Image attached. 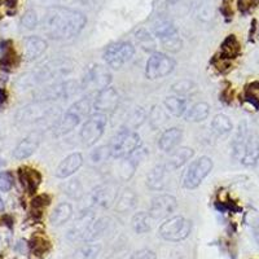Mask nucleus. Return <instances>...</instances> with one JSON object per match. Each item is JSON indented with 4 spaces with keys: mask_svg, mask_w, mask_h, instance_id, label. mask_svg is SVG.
<instances>
[{
    "mask_svg": "<svg viewBox=\"0 0 259 259\" xmlns=\"http://www.w3.org/2000/svg\"><path fill=\"white\" fill-rule=\"evenodd\" d=\"M85 24L87 17L82 12L61 6L50 7L41 21L43 31L53 40H69L79 35Z\"/></svg>",
    "mask_w": 259,
    "mask_h": 259,
    "instance_id": "1",
    "label": "nucleus"
},
{
    "mask_svg": "<svg viewBox=\"0 0 259 259\" xmlns=\"http://www.w3.org/2000/svg\"><path fill=\"white\" fill-rule=\"evenodd\" d=\"M75 64L71 59H56L45 62L36 70L24 74L17 80V87L22 90L31 89L34 85L50 82L56 78L66 77L73 73Z\"/></svg>",
    "mask_w": 259,
    "mask_h": 259,
    "instance_id": "2",
    "label": "nucleus"
},
{
    "mask_svg": "<svg viewBox=\"0 0 259 259\" xmlns=\"http://www.w3.org/2000/svg\"><path fill=\"white\" fill-rule=\"evenodd\" d=\"M233 158L241 162V165L254 166L259 161V139L254 131L247 127L246 122L239 124L237 133L232 143Z\"/></svg>",
    "mask_w": 259,
    "mask_h": 259,
    "instance_id": "3",
    "label": "nucleus"
},
{
    "mask_svg": "<svg viewBox=\"0 0 259 259\" xmlns=\"http://www.w3.org/2000/svg\"><path fill=\"white\" fill-rule=\"evenodd\" d=\"M61 118L60 108L53 106L48 101H34L31 104L22 106L16 114L17 122L22 124L45 123L47 122L50 126H56Z\"/></svg>",
    "mask_w": 259,
    "mask_h": 259,
    "instance_id": "4",
    "label": "nucleus"
},
{
    "mask_svg": "<svg viewBox=\"0 0 259 259\" xmlns=\"http://www.w3.org/2000/svg\"><path fill=\"white\" fill-rule=\"evenodd\" d=\"M91 100L90 97H83L80 100L75 101L73 105L69 108L64 115H61L60 121L56 126L53 127V133L56 136H64L70 134L73 130L77 128L83 119H87L91 112Z\"/></svg>",
    "mask_w": 259,
    "mask_h": 259,
    "instance_id": "5",
    "label": "nucleus"
},
{
    "mask_svg": "<svg viewBox=\"0 0 259 259\" xmlns=\"http://www.w3.org/2000/svg\"><path fill=\"white\" fill-rule=\"evenodd\" d=\"M142 145L140 135L135 130L121 127L117 133L113 135L109 143L110 157L115 159L127 158L134 150L138 149Z\"/></svg>",
    "mask_w": 259,
    "mask_h": 259,
    "instance_id": "6",
    "label": "nucleus"
},
{
    "mask_svg": "<svg viewBox=\"0 0 259 259\" xmlns=\"http://www.w3.org/2000/svg\"><path fill=\"white\" fill-rule=\"evenodd\" d=\"M214 167V162L210 157L201 156L189 163L183 175V187L186 189H196L210 175Z\"/></svg>",
    "mask_w": 259,
    "mask_h": 259,
    "instance_id": "7",
    "label": "nucleus"
},
{
    "mask_svg": "<svg viewBox=\"0 0 259 259\" xmlns=\"http://www.w3.org/2000/svg\"><path fill=\"white\" fill-rule=\"evenodd\" d=\"M192 232V222L186 219L184 217L175 215L166 219L163 223L159 226L158 233L162 239L166 241L179 242L186 240Z\"/></svg>",
    "mask_w": 259,
    "mask_h": 259,
    "instance_id": "8",
    "label": "nucleus"
},
{
    "mask_svg": "<svg viewBox=\"0 0 259 259\" xmlns=\"http://www.w3.org/2000/svg\"><path fill=\"white\" fill-rule=\"evenodd\" d=\"M82 90V84L75 80H65L57 82L53 84H48L43 89H39L35 92V97L38 101H51L57 99H70L71 96L77 95L78 91Z\"/></svg>",
    "mask_w": 259,
    "mask_h": 259,
    "instance_id": "9",
    "label": "nucleus"
},
{
    "mask_svg": "<svg viewBox=\"0 0 259 259\" xmlns=\"http://www.w3.org/2000/svg\"><path fill=\"white\" fill-rule=\"evenodd\" d=\"M108 124V117L104 113H94L83 123L80 130V140L85 147H94L104 135Z\"/></svg>",
    "mask_w": 259,
    "mask_h": 259,
    "instance_id": "10",
    "label": "nucleus"
},
{
    "mask_svg": "<svg viewBox=\"0 0 259 259\" xmlns=\"http://www.w3.org/2000/svg\"><path fill=\"white\" fill-rule=\"evenodd\" d=\"M135 55V47L130 41H117L108 46L104 52V60L109 68L119 70L133 60Z\"/></svg>",
    "mask_w": 259,
    "mask_h": 259,
    "instance_id": "11",
    "label": "nucleus"
},
{
    "mask_svg": "<svg viewBox=\"0 0 259 259\" xmlns=\"http://www.w3.org/2000/svg\"><path fill=\"white\" fill-rule=\"evenodd\" d=\"M175 60L165 53L154 52L150 55L145 65V77L150 80L161 79L170 75L175 69Z\"/></svg>",
    "mask_w": 259,
    "mask_h": 259,
    "instance_id": "12",
    "label": "nucleus"
},
{
    "mask_svg": "<svg viewBox=\"0 0 259 259\" xmlns=\"http://www.w3.org/2000/svg\"><path fill=\"white\" fill-rule=\"evenodd\" d=\"M119 193V188L113 182H105L94 188L90 196L91 206L95 209H109L115 203Z\"/></svg>",
    "mask_w": 259,
    "mask_h": 259,
    "instance_id": "13",
    "label": "nucleus"
},
{
    "mask_svg": "<svg viewBox=\"0 0 259 259\" xmlns=\"http://www.w3.org/2000/svg\"><path fill=\"white\" fill-rule=\"evenodd\" d=\"M112 83V73L104 65H94L82 80V90L100 92Z\"/></svg>",
    "mask_w": 259,
    "mask_h": 259,
    "instance_id": "14",
    "label": "nucleus"
},
{
    "mask_svg": "<svg viewBox=\"0 0 259 259\" xmlns=\"http://www.w3.org/2000/svg\"><path fill=\"white\" fill-rule=\"evenodd\" d=\"M178 209V201L172 194H158L152 198L149 206V215L153 219L170 218Z\"/></svg>",
    "mask_w": 259,
    "mask_h": 259,
    "instance_id": "15",
    "label": "nucleus"
},
{
    "mask_svg": "<svg viewBox=\"0 0 259 259\" xmlns=\"http://www.w3.org/2000/svg\"><path fill=\"white\" fill-rule=\"evenodd\" d=\"M96 221L95 212L92 209H85L78 215V218L74 222L73 227L68 232V240L69 241H78V240H84L85 235L91 228L92 223Z\"/></svg>",
    "mask_w": 259,
    "mask_h": 259,
    "instance_id": "16",
    "label": "nucleus"
},
{
    "mask_svg": "<svg viewBox=\"0 0 259 259\" xmlns=\"http://www.w3.org/2000/svg\"><path fill=\"white\" fill-rule=\"evenodd\" d=\"M118 103H119V94L114 87H106L97 92L94 100V108L99 113H113L117 109Z\"/></svg>",
    "mask_w": 259,
    "mask_h": 259,
    "instance_id": "17",
    "label": "nucleus"
},
{
    "mask_svg": "<svg viewBox=\"0 0 259 259\" xmlns=\"http://www.w3.org/2000/svg\"><path fill=\"white\" fill-rule=\"evenodd\" d=\"M41 140V134L40 133H31L29 136L22 139L16 148L13 149V157L18 161L26 159L31 157L32 154L35 153V150L39 148Z\"/></svg>",
    "mask_w": 259,
    "mask_h": 259,
    "instance_id": "18",
    "label": "nucleus"
},
{
    "mask_svg": "<svg viewBox=\"0 0 259 259\" xmlns=\"http://www.w3.org/2000/svg\"><path fill=\"white\" fill-rule=\"evenodd\" d=\"M82 153L75 152V153H71L69 154L68 157H65V158L60 162V165L57 166L55 175H56V178H59V179H68L71 175L75 174V172L82 167Z\"/></svg>",
    "mask_w": 259,
    "mask_h": 259,
    "instance_id": "19",
    "label": "nucleus"
},
{
    "mask_svg": "<svg viewBox=\"0 0 259 259\" xmlns=\"http://www.w3.org/2000/svg\"><path fill=\"white\" fill-rule=\"evenodd\" d=\"M48 45L47 41L40 36L31 35L24 39L22 43V51H24V57L26 61H34L46 52Z\"/></svg>",
    "mask_w": 259,
    "mask_h": 259,
    "instance_id": "20",
    "label": "nucleus"
},
{
    "mask_svg": "<svg viewBox=\"0 0 259 259\" xmlns=\"http://www.w3.org/2000/svg\"><path fill=\"white\" fill-rule=\"evenodd\" d=\"M168 167L165 165H156L147 175V186L152 191H163L167 184Z\"/></svg>",
    "mask_w": 259,
    "mask_h": 259,
    "instance_id": "21",
    "label": "nucleus"
},
{
    "mask_svg": "<svg viewBox=\"0 0 259 259\" xmlns=\"http://www.w3.org/2000/svg\"><path fill=\"white\" fill-rule=\"evenodd\" d=\"M18 178L24 189L29 194L35 193L41 183V174L31 167H21L18 170Z\"/></svg>",
    "mask_w": 259,
    "mask_h": 259,
    "instance_id": "22",
    "label": "nucleus"
},
{
    "mask_svg": "<svg viewBox=\"0 0 259 259\" xmlns=\"http://www.w3.org/2000/svg\"><path fill=\"white\" fill-rule=\"evenodd\" d=\"M183 139V130L179 127H171V128L166 130L162 133V135L158 139V148L165 152V153H170L178 145L180 144Z\"/></svg>",
    "mask_w": 259,
    "mask_h": 259,
    "instance_id": "23",
    "label": "nucleus"
},
{
    "mask_svg": "<svg viewBox=\"0 0 259 259\" xmlns=\"http://www.w3.org/2000/svg\"><path fill=\"white\" fill-rule=\"evenodd\" d=\"M0 51H2V56H0V69L4 71H11L15 68H17L18 64H20V57H18L15 48H13L12 41H2Z\"/></svg>",
    "mask_w": 259,
    "mask_h": 259,
    "instance_id": "24",
    "label": "nucleus"
},
{
    "mask_svg": "<svg viewBox=\"0 0 259 259\" xmlns=\"http://www.w3.org/2000/svg\"><path fill=\"white\" fill-rule=\"evenodd\" d=\"M136 203H138V196L131 188H122L119 189L118 197L115 200V210L118 212H130L131 210L135 209Z\"/></svg>",
    "mask_w": 259,
    "mask_h": 259,
    "instance_id": "25",
    "label": "nucleus"
},
{
    "mask_svg": "<svg viewBox=\"0 0 259 259\" xmlns=\"http://www.w3.org/2000/svg\"><path fill=\"white\" fill-rule=\"evenodd\" d=\"M194 156V150L189 147H180L171 153L170 158L166 162V166L168 170H178V168L183 167V166L188 163Z\"/></svg>",
    "mask_w": 259,
    "mask_h": 259,
    "instance_id": "26",
    "label": "nucleus"
},
{
    "mask_svg": "<svg viewBox=\"0 0 259 259\" xmlns=\"http://www.w3.org/2000/svg\"><path fill=\"white\" fill-rule=\"evenodd\" d=\"M219 55L226 59L235 60L241 55V45H240L239 39L235 34H230L227 35L226 39L222 41L221 50H219Z\"/></svg>",
    "mask_w": 259,
    "mask_h": 259,
    "instance_id": "27",
    "label": "nucleus"
},
{
    "mask_svg": "<svg viewBox=\"0 0 259 259\" xmlns=\"http://www.w3.org/2000/svg\"><path fill=\"white\" fill-rule=\"evenodd\" d=\"M73 215V206L69 202H60L56 207L52 210L50 215V223L53 227L64 226L66 222L70 221Z\"/></svg>",
    "mask_w": 259,
    "mask_h": 259,
    "instance_id": "28",
    "label": "nucleus"
},
{
    "mask_svg": "<svg viewBox=\"0 0 259 259\" xmlns=\"http://www.w3.org/2000/svg\"><path fill=\"white\" fill-rule=\"evenodd\" d=\"M112 223L113 222L109 217H103V218L96 219V221L92 223L91 228H90V231L87 232V235H85V237L83 241H85V242L95 241V240L103 237V236L110 230Z\"/></svg>",
    "mask_w": 259,
    "mask_h": 259,
    "instance_id": "29",
    "label": "nucleus"
},
{
    "mask_svg": "<svg viewBox=\"0 0 259 259\" xmlns=\"http://www.w3.org/2000/svg\"><path fill=\"white\" fill-rule=\"evenodd\" d=\"M210 114V105L205 101H200L192 105L184 114L187 122H193V123H200V122L206 121Z\"/></svg>",
    "mask_w": 259,
    "mask_h": 259,
    "instance_id": "30",
    "label": "nucleus"
},
{
    "mask_svg": "<svg viewBox=\"0 0 259 259\" xmlns=\"http://www.w3.org/2000/svg\"><path fill=\"white\" fill-rule=\"evenodd\" d=\"M153 32L156 38H158L159 40L179 34L177 26L168 18H159V20H157L153 25Z\"/></svg>",
    "mask_w": 259,
    "mask_h": 259,
    "instance_id": "31",
    "label": "nucleus"
},
{
    "mask_svg": "<svg viewBox=\"0 0 259 259\" xmlns=\"http://www.w3.org/2000/svg\"><path fill=\"white\" fill-rule=\"evenodd\" d=\"M168 121V112L161 105H153L148 114V122L152 130H159Z\"/></svg>",
    "mask_w": 259,
    "mask_h": 259,
    "instance_id": "32",
    "label": "nucleus"
},
{
    "mask_svg": "<svg viewBox=\"0 0 259 259\" xmlns=\"http://www.w3.org/2000/svg\"><path fill=\"white\" fill-rule=\"evenodd\" d=\"M152 217L149 215V212L145 211H138L134 214L133 219H131V224H133V228L136 233L139 235H143V233H147L152 230Z\"/></svg>",
    "mask_w": 259,
    "mask_h": 259,
    "instance_id": "33",
    "label": "nucleus"
},
{
    "mask_svg": "<svg viewBox=\"0 0 259 259\" xmlns=\"http://www.w3.org/2000/svg\"><path fill=\"white\" fill-rule=\"evenodd\" d=\"M165 108L168 112V114L174 115V117L179 118L182 115L186 114L187 109V100L182 99L179 96H170L165 100Z\"/></svg>",
    "mask_w": 259,
    "mask_h": 259,
    "instance_id": "34",
    "label": "nucleus"
},
{
    "mask_svg": "<svg viewBox=\"0 0 259 259\" xmlns=\"http://www.w3.org/2000/svg\"><path fill=\"white\" fill-rule=\"evenodd\" d=\"M211 128L218 136H226L232 131L233 124L226 114H217L211 121Z\"/></svg>",
    "mask_w": 259,
    "mask_h": 259,
    "instance_id": "35",
    "label": "nucleus"
},
{
    "mask_svg": "<svg viewBox=\"0 0 259 259\" xmlns=\"http://www.w3.org/2000/svg\"><path fill=\"white\" fill-rule=\"evenodd\" d=\"M29 246L32 254L36 256H45L51 250V242L46 239L45 236L41 235L32 236Z\"/></svg>",
    "mask_w": 259,
    "mask_h": 259,
    "instance_id": "36",
    "label": "nucleus"
},
{
    "mask_svg": "<svg viewBox=\"0 0 259 259\" xmlns=\"http://www.w3.org/2000/svg\"><path fill=\"white\" fill-rule=\"evenodd\" d=\"M145 119H147V112L143 108H136V109H134L133 112L130 113L128 117L126 118V122H124V124L122 127L136 130L144 123Z\"/></svg>",
    "mask_w": 259,
    "mask_h": 259,
    "instance_id": "37",
    "label": "nucleus"
},
{
    "mask_svg": "<svg viewBox=\"0 0 259 259\" xmlns=\"http://www.w3.org/2000/svg\"><path fill=\"white\" fill-rule=\"evenodd\" d=\"M135 38L138 40L139 46L147 52H153L156 50V40H154V38L148 30L139 29L135 32Z\"/></svg>",
    "mask_w": 259,
    "mask_h": 259,
    "instance_id": "38",
    "label": "nucleus"
},
{
    "mask_svg": "<svg viewBox=\"0 0 259 259\" xmlns=\"http://www.w3.org/2000/svg\"><path fill=\"white\" fill-rule=\"evenodd\" d=\"M64 193L71 198V200H80L83 197V184L79 179H70L65 183Z\"/></svg>",
    "mask_w": 259,
    "mask_h": 259,
    "instance_id": "39",
    "label": "nucleus"
},
{
    "mask_svg": "<svg viewBox=\"0 0 259 259\" xmlns=\"http://www.w3.org/2000/svg\"><path fill=\"white\" fill-rule=\"evenodd\" d=\"M100 250L101 246L99 244H85L74 253V259H96Z\"/></svg>",
    "mask_w": 259,
    "mask_h": 259,
    "instance_id": "40",
    "label": "nucleus"
},
{
    "mask_svg": "<svg viewBox=\"0 0 259 259\" xmlns=\"http://www.w3.org/2000/svg\"><path fill=\"white\" fill-rule=\"evenodd\" d=\"M109 157V145H101V147H97L96 149H94L91 153H90V163L95 166L101 165V163H104Z\"/></svg>",
    "mask_w": 259,
    "mask_h": 259,
    "instance_id": "41",
    "label": "nucleus"
},
{
    "mask_svg": "<svg viewBox=\"0 0 259 259\" xmlns=\"http://www.w3.org/2000/svg\"><path fill=\"white\" fill-rule=\"evenodd\" d=\"M122 159H123V161H121V163L118 166V177L121 178L123 182H127V180L131 179L133 175L135 174V170L138 166H136L128 157Z\"/></svg>",
    "mask_w": 259,
    "mask_h": 259,
    "instance_id": "42",
    "label": "nucleus"
},
{
    "mask_svg": "<svg viewBox=\"0 0 259 259\" xmlns=\"http://www.w3.org/2000/svg\"><path fill=\"white\" fill-rule=\"evenodd\" d=\"M210 64L222 74H227L230 70H232V60L226 59V57L221 56L219 53L212 56V59L210 60Z\"/></svg>",
    "mask_w": 259,
    "mask_h": 259,
    "instance_id": "43",
    "label": "nucleus"
},
{
    "mask_svg": "<svg viewBox=\"0 0 259 259\" xmlns=\"http://www.w3.org/2000/svg\"><path fill=\"white\" fill-rule=\"evenodd\" d=\"M196 84L189 79H180L177 80L174 84L171 85V90L178 95H188L192 91H194Z\"/></svg>",
    "mask_w": 259,
    "mask_h": 259,
    "instance_id": "44",
    "label": "nucleus"
},
{
    "mask_svg": "<svg viewBox=\"0 0 259 259\" xmlns=\"http://www.w3.org/2000/svg\"><path fill=\"white\" fill-rule=\"evenodd\" d=\"M161 41V46L163 47V50L168 51V52H179L182 50V46H183V41L180 39L179 34L174 36H170V38H166V39H162Z\"/></svg>",
    "mask_w": 259,
    "mask_h": 259,
    "instance_id": "45",
    "label": "nucleus"
},
{
    "mask_svg": "<svg viewBox=\"0 0 259 259\" xmlns=\"http://www.w3.org/2000/svg\"><path fill=\"white\" fill-rule=\"evenodd\" d=\"M20 25L26 30L35 29V27L38 26V16H36L35 11H32V9L26 11V12L24 13V16L21 17Z\"/></svg>",
    "mask_w": 259,
    "mask_h": 259,
    "instance_id": "46",
    "label": "nucleus"
},
{
    "mask_svg": "<svg viewBox=\"0 0 259 259\" xmlns=\"http://www.w3.org/2000/svg\"><path fill=\"white\" fill-rule=\"evenodd\" d=\"M51 202H52V197H51V194L41 193L32 198L31 206L34 210H38V211H40V210H43L45 207L50 206Z\"/></svg>",
    "mask_w": 259,
    "mask_h": 259,
    "instance_id": "47",
    "label": "nucleus"
},
{
    "mask_svg": "<svg viewBox=\"0 0 259 259\" xmlns=\"http://www.w3.org/2000/svg\"><path fill=\"white\" fill-rule=\"evenodd\" d=\"M13 184H15V178H13L12 172L4 171V172L0 174V191L2 192L11 191Z\"/></svg>",
    "mask_w": 259,
    "mask_h": 259,
    "instance_id": "48",
    "label": "nucleus"
},
{
    "mask_svg": "<svg viewBox=\"0 0 259 259\" xmlns=\"http://www.w3.org/2000/svg\"><path fill=\"white\" fill-rule=\"evenodd\" d=\"M259 6V0H237V8L242 15H247Z\"/></svg>",
    "mask_w": 259,
    "mask_h": 259,
    "instance_id": "49",
    "label": "nucleus"
},
{
    "mask_svg": "<svg viewBox=\"0 0 259 259\" xmlns=\"http://www.w3.org/2000/svg\"><path fill=\"white\" fill-rule=\"evenodd\" d=\"M222 16L226 20V22H230L233 17V8H232V0H222L221 7H219Z\"/></svg>",
    "mask_w": 259,
    "mask_h": 259,
    "instance_id": "50",
    "label": "nucleus"
},
{
    "mask_svg": "<svg viewBox=\"0 0 259 259\" xmlns=\"http://www.w3.org/2000/svg\"><path fill=\"white\" fill-rule=\"evenodd\" d=\"M131 259H157L156 253L152 251L150 249H142L133 254Z\"/></svg>",
    "mask_w": 259,
    "mask_h": 259,
    "instance_id": "51",
    "label": "nucleus"
},
{
    "mask_svg": "<svg viewBox=\"0 0 259 259\" xmlns=\"http://www.w3.org/2000/svg\"><path fill=\"white\" fill-rule=\"evenodd\" d=\"M232 90H231V87H227V89H223V91L221 92V95H219V99H221V101H223L224 104H231L232 103Z\"/></svg>",
    "mask_w": 259,
    "mask_h": 259,
    "instance_id": "52",
    "label": "nucleus"
},
{
    "mask_svg": "<svg viewBox=\"0 0 259 259\" xmlns=\"http://www.w3.org/2000/svg\"><path fill=\"white\" fill-rule=\"evenodd\" d=\"M8 100V94H7L4 85H0V108L4 106V104Z\"/></svg>",
    "mask_w": 259,
    "mask_h": 259,
    "instance_id": "53",
    "label": "nucleus"
},
{
    "mask_svg": "<svg viewBox=\"0 0 259 259\" xmlns=\"http://www.w3.org/2000/svg\"><path fill=\"white\" fill-rule=\"evenodd\" d=\"M38 6H47V7H55V4L59 2V0H31Z\"/></svg>",
    "mask_w": 259,
    "mask_h": 259,
    "instance_id": "54",
    "label": "nucleus"
},
{
    "mask_svg": "<svg viewBox=\"0 0 259 259\" xmlns=\"http://www.w3.org/2000/svg\"><path fill=\"white\" fill-rule=\"evenodd\" d=\"M255 30H256V20H253L251 21V25H250V31H249V41H254Z\"/></svg>",
    "mask_w": 259,
    "mask_h": 259,
    "instance_id": "55",
    "label": "nucleus"
},
{
    "mask_svg": "<svg viewBox=\"0 0 259 259\" xmlns=\"http://www.w3.org/2000/svg\"><path fill=\"white\" fill-rule=\"evenodd\" d=\"M17 0H6V6H7V8H11V9H13V11H15L16 9V7H17Z\"/></svg>",
    "mask_w": 259,
    "mask_h": 259,
    "instance_id": "56",
    "label": "nucleus"
},
{
    "mask_svg": "<svg viewBox=\"0 0 259 259\" xmlns=\"http://www.w3.org/2000/svg\"><path fill=\"white\" fill-rule=\"evenodd\" d=\"M4 209H6V205H4V201L3 198L0 197V212H3Z\"/></svg>",
    "mask_w": 259,
    "mask_h": 259,
    "instance_id": "57",
    "label": "nucleus"
},
{
    "mask_svg": "<svg viewBox=\"0 0 259 259\" xmlns=\"http://www.w3.org/2000/svg\"><path fill=\"white\" fill-rule=\"evenodd\" d=\"M0 245H2V237H0Z\"/></svg>",
    "mask_w": 259,
    "mask_h": 259,
    "instance_id": "58",
    "label": "nucleus"
},
{
    "mask_svg": "<svg viewBox=\"0 0 259 259\" xmlns=\"http://www.w3.org/2000/svg\"><path fill=\"white\" fill-rule=\"evenodd\" d=\"M258 38H259V31H258Z\"/></svg>",
    "mask_w": 259,
    "mask_h": 259,
    "instance_id": "59",
    "label": "nucleus"
},
{
    "mask_svg": "<svg viewBox=\"0 0 259 259\" xmlns=\"http://www.w3.org/2000/svg\"><path fill=\"white\" fill-rule=\"evenodd\" d=\"M0 259H2V255H0Z\"/></svg>",
    "mask_w": 259,
    "mask_h": 259,
    "instance_id": "60",
    "label": "nucleus"
}]
</instances>
